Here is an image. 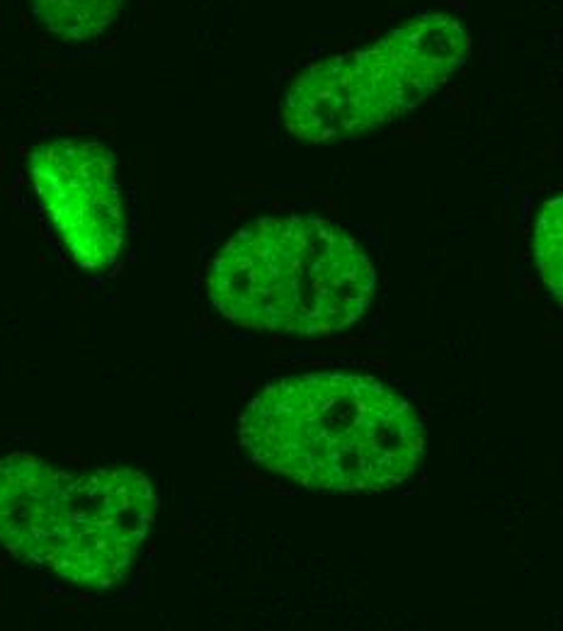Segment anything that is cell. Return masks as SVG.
<instances>
[{"label":"cell","instance_id":"obj_4","mask_svg":"<svg viewBox=\"0 0 563 631\" xmlns=\"http://www.w3.org/2000/svg\"><path fill=\"white\" fill-rule=\"evenodd\" d=\"M471 51L466 27L425 12L372 46L308 66L287 90L282 119L292 136L328 144L367 134L422 105Z\"/></svg>","mask_w":563,"mask_h":631},{"label":"cell","instance_id":"obj_7","mask_svg":"<svg viewBox=\"0 0 563 631\" xmlns=\"http://www.w3.org/2000/svg\"><path fill=\"white\" fill-rule=\"evenodd\" d=\"M563 199L554 197L544 204L534 226V260L549 292L561 303L563 289Z\"/></svg>","mask_w":563,"mask_h":631},{"label":"cell","instance_id":"obj_6","mask_svg":"<svg viewBox=\"0 0 563 631\" xmlns=\"http://www.w3.org/2000/svg\"><path fill=\"white\" fill-rule=\"evenodd\" d=\"M126 0H32L39 22L63 41L100 37L119 17Z\"/></svg>","mask_w":563,"mask_h":631},{"label":"cell","instance_id":"obj_3","mask_svg":"<svg viewBox=\"0 0 563 631\" xmlns=\"http://www.w3.org/2000/svg\"><path fill=\"white\" fill-rule=\"evenodd\" d=\"M207 287L216 311L243 328L328 335L369 308L376 270L338 226L274 216L248 223L226 243Z\"/></svg>","mask_w":563,"mask_h":631},{"label":"cell","instance_id":"obj_5","mask_svg":"<svg viewBox=\"0 0 563 631\" xmlns=\"http://www.w3.org/2000/svg\"><path fill=\"white\" fill-rule=\"evenodd\" d=\"M30 175L75 265L88 272L112 267L126 233L112 153L97 141L56 139L32 150Z\"/></svg>","mask_w":563,"mask_h":631},{"label":"cell","instance_id":"obj_2","mask_svg":"<svg viewBox=\"0 0 563 631\" xmlns=\"http://www.w3.org/2000/svg\"><path fill=\"white\" fill-rule=\"evenodd\" d=\"M155 510L153 483L129 466L71 474L25 451L0 461V544L78 588L121 583Z\"/></svg>","mask_w":563,"mask_h":631},{"label":"cell","instance_id":"obj_1","mask_svg":"<svg viewBox=\"0 0 563 631\" xmlns=\"http://www.w3.org/2000/svg\"><path fill=\"white\" fill-rule=\"evenodd\" d=\"M248 456L289 481L333 493L403 483L425 435L413 406L364 374L321 371L267 384L240 418Z\"/></svg>","mask_w":563,"mask_h":631}]
</instances>
